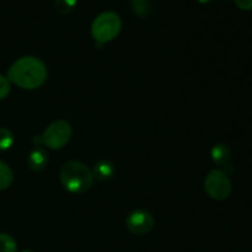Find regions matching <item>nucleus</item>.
Returning a JSON list of instances; mask_svg holds the SVG:
<instances>
[{"label": "nucleus", "mask_w": 252, "mask_h": 252, "mask_svg": "<svg viewBox=\"0 0 252 252\" xmlns=\"http://www.w3.org/2000/svg\"><path fill=\"white\" fill-rule=\"evenodd\" d=\"M47 68L41 59L32 56L21 57L9 68L7 79L25 90H33L44 84L47 79Z\"/></svg>", "instance_id": "1"}, {"label": "nucleus", "mask_w": 252, "mask_h": 252, "mask_svg": "<svg viewBox=\"0 0 252 252\" xmlns=\"http://www.w3.org/2000/svg\"><path fill=\"white\" fill-rule=\"evenodd\" d=\"M61 182L64 189L70 193H84L89 191L94 184V176L91 170L83 162L71 161L65 162L61 169Z\"/></svg>", "instance_id": "2"}, {"label": "nucleus", "mask_w": 252, "mask_h": 252, "mask_svg": "<svg viewBox=\"0 0 252 252\" xmlns=\"http://www.w3.org/2000/svg\"><path fill=\"white\" fill-rule=\"evenodd\" d=\"M122 20L115 11H103L95 17L91 25V34L97 43L103 44L118 36Z\"/></svg>", "instance_id": "3"}, {"label": "nucleus", "mask_w": 252, "mask_h": 252, "mask_svg": "<svg viewBox=\"0 0 252 252\" xmlns=\"http://www.w3.org/2000/svg\"><path fill=\"white\" fill-rule=\"evenodd\" d=\"M71 133H73L71 126L66 121H54L41 135V143H43L49 149H62L70 140Z\"/></svg>", "instance_id": "4"}, {"label": "nucleus", "mask_w": 252, "mask_h": 252, "mask_svg": "<svg viewBox=\"0 0 252 252\" xmlns=\"http://www.w3.org/2000/svg\"><path fill=\"white\" fill-rule=\"evenodd\" d=\"M204 189L211 198L224 201L231 194V181L223 170H212L204 180Z\"/></svg>", "instance_id": "5"}, {"label": "nucleus", "mask_w": 252, "mask_h": 252, "mask_svg": "<svg viewBox=\"0 0 252 252\" xmlns=\"http://www.w3.org/2000/svg\"><path fill=\"white\" fill-rule=\"evenodd\" d=\"M154 217L152 213L143 209H137V211L129 213V216L126 219V226L128 230L134 235H144L148 234L154 226Z\"/></svg>", "instance_id": "6"}, {"label": "nucleus", "mask_w": 252, "mask_h": 252, "mask_svg": "<svg viewBox=\"0 0 252 252\" xmlns=\"http://www.w3.org/2000/svg\"><path fill=\"white\" fill-rule=\"evenodd\" d=\"M27 164L33 171H42L48 164V154L43 148H33L27 158Z\"/></svg>", "instance_id": "7"}, {"label": "nucleus", "mask_w": 252, "mask_h": 252, "mask_svg": "<svg viewBox=\"0 0 252 252\" xmlns=\"http://www.w3.org/2000/svg\"><path fill=\"white\" fill-rule=\"evenodd\" d=\"M91 172H93L94 179L98 180V181H107V180L112 179V176L115 175V166L108 160H101L97 164H95Z\"/></svg>", "instance_id": "8"}, {"label": "nucleus", "mask_w": 252, "mask_h": 252, "mask_svg": "<svg viewBox=\"0 0 252 252\" xmlns=\"http://www.w3.org/2000/svg\"><path fill=\"white\" fill-rule=\"evenodd\" d=\"M211 157L212 160L216 162L217 165L220 166H225L231 159V150L224 143H219V144L214 145L211 150Z\"/></svg>", "instance_id": "9"}, {"label": "nucleus", "mask_w": 252, "mask_h": 252, "mask_svg": "<svg viewBox=\"0 0 252 252\" xmlns=\"http://www.w3.org/2000/svg\"><path fill=\"white\" fill-rule=\"evenodd\" d=\"M14 180L11 169L5 162L0 161V191L7 189Z\"/></svg>", "instance_id": "10"}, {"label": "nucleus", "mask_w": 252, "mask_h": 252, "mask_svg": "<svg viewBox=\"0 0 252 252\" xmlns=\"http://www.w3.org/2000/svg\"><path fill=\"white\" fill-rule=\"evenodd\" d=\"M14 140L15 138L11 130L6 128H0V152L10 149L14 144Z\"/></svg>", "instance_id": "11"}, {"label": "nucleus", "mask_w": 252, "mask_h": 252, "mask_svg": "<svg viewBox=\"0 0 252 252\" xmlns=\"http://www.w3.org/2000/svg\"><path fill=\"white\" fill-rule=\"evenodd\" d=\"M16 241L7 234H0V252H16Z\"/></svg>", "instance_id": "12"}, {"label": "nucleus", "mask_w": 252, "mask_h": 252, "mask_svg": "<svg viewBox=\"0 0 252 252\" xmlns=\"http://www.w3.org/2000/svg\"><path fill=\"white\" fill-rule=\"evenodd\" d=\"M76 0H56V9L59 14H69L75 7Z\"/></svg>", "instance_id": "13"}, {"label": "nucleus", "mask_w": 252, "mask_h": 252, "mask_svg": "<svg viewBox=\"0 0 252 252\" xmlns=\"http://www.w3.org/2000/svg\"><path fill=\"white\" fill-rule=\"evenodd\" d=\"M133 9L138 15H145L148 14L150 7L149 0H133Z\"/></svg>", "instance_id": "14"}, {"label": "nucleus", "mask_w": 252, "mask_h": 252, "mask_svg": "<svg viewBox=\"0 0 252 252\" xmlns=\"http://www.w3.org/2000/svg\"><path fill=\"white\" fill-rule=\"evenodd\" d=\"M10 84L11 83L9 79L5 78L4 75H0V100L5 98L10 94V89H11Z\"/></svg>", "instance_id": "15"}, {"label": "nucleus", "mask_w": 252, "mask_h": 252, "mask_svg": "<svg viewBox=\"0 0 252 252\" xmlns=\"http://www.w3.org/2000/svg\"><path fill=\"white\" fill-rule=\"evenodd\" d=\"M235 4L241 10H252V0H235Z\"/></svg>", "instance_id": "16"}, {"label": "nucleus", "mask_w": 252, "mask_h": 252, "mask_svg": "<svg viewBox=\"0 0 252 252\" xmlns=\"http://www.w3.org/2000/svg\"><path fill=\"white\" fill-rule=\"evenodd\" d=\"M198 2H201V4H208V2L213 1V0H197Z\"/></svg>", "instance_id": "17"}, {"label": "nucleus", "mask_w": 252, "mask_h": 252, "mask_svg": "<svg viewBox=\"0 0 252 252\" xmlns=\"http://www.w3.org/2000/svg\"><path fill=\"white\" fill-rule=\"evenodd\" d=\"M24 252H33V251H24Z\"/></svg>", "instance_id": "18"}]
</instances>
